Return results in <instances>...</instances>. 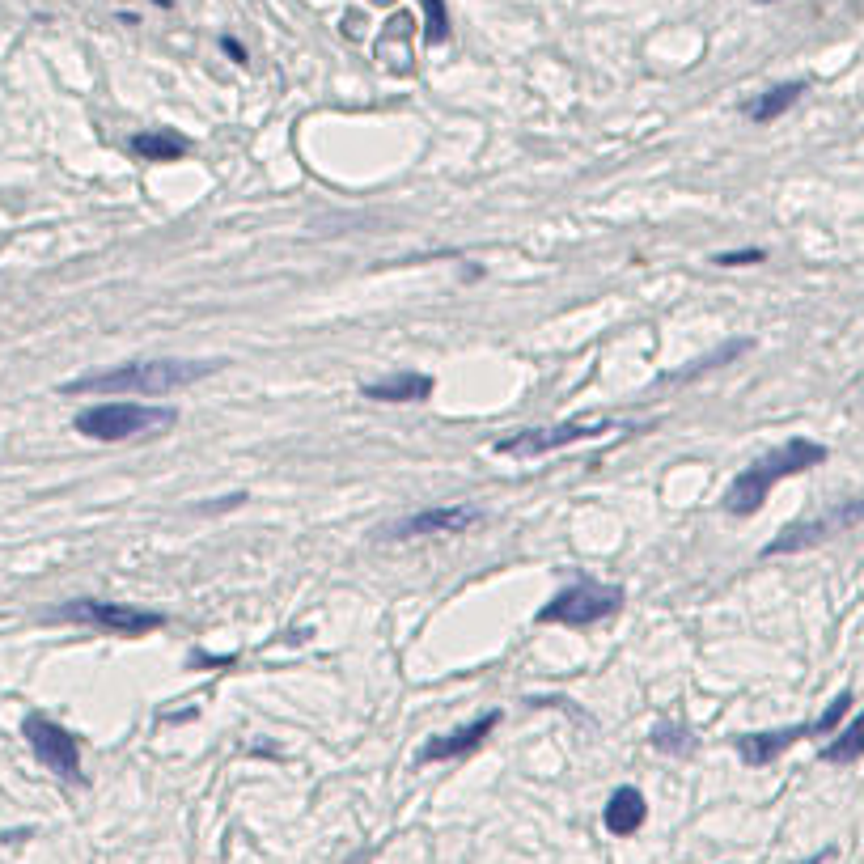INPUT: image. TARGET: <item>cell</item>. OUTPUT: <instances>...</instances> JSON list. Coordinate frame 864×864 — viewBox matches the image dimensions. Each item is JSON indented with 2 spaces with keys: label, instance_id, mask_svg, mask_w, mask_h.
Wrapping results in <instances>:
<instances>
[{
  "label": "cell",
  "instance_id": "obj_22",
  "mask_svg": "<svg viewBox=\"0 0 864 864\" xmlns=\"http://www.w3.org/2000/svg\"><path fill=\"white\" fill-rule=\"evenodd\" d=\"M221 51H225V56H233V64H246V60H250V56H246V47H242L238 39H229V34L221 39Z\"/></svg>",
  "mask_w": 864,
  "mask_h": 864
},
{
  "label": "cell",
  "instance_id": "obj_23",
  "mask_svg": "<svg viewBox=\"0 0 864 864\" xmlns=\"http://www.w3.org/2000/svg\"><path fill=\"white\" fill-rule=\"evenodd\" d=\"M835 856H839L835 848H826V852H818L814 860H805V864H835Z\"/></svg>",
  "mask_w": 864,
  "mask_h": 864
},
{
  "label": "cell",
  "instance_id": "obj_20",
  "mask_svg": "<svg viewBox=\"0 0 864 864\" xmlns=\"http://www.w3.org/2000/svg\"><path fill=\"white\" fill-rule=\"evenodd\" d=\"M848 708H852V691H839L831 704H826V712L814 720V733L818 737H831V733H839V720L848 716Z\"/></svg>",
  "mask_w": 864,
  "mask_h": 864
},
{
  "label": "cell",
  "instance_id": "obj_12",
  "mask_svg": "<svg viewBox=\"0 0 864 864\" xmlns=\"http://www.w3.org/2000/svg\"><path fill=\"white\" fill-rule=\"evenodd\" d=\"M432 390H437V382H432L428 373H390V377H377V382L360 386V399H373V403H424L432 399Z\"/></svg>",
  "mask_w": 864,
  "mask_h": 864
},
{
  "label": "cell",
  "instance_id": "obj_1",
  "mask_svg": "<svg viewBox=\"0 0 864 864\" xmlns=\"http://www.w3.org/2000/svg\"><path fill=\"white\" fill-rule=\"evenodd\" d=\"M221 360H128V365L85 373L64 382V394H174L204 382Z\"/></svg>",
  "mask_w": 864,
  "mask_h": 864
},
{
  "label": "cell",
  "instance_id": "obj_7",
  "mask_svg": "<svg viewBox=\"0 0 864 864\" xmlns=\"http://www.w3.org/2000/svg\"><path fill=\"white\" fill-rule=\"evenodd\" d=\"M856 526H864V496L843 500V504H835V509H826L818 517H805V521H792V526H784L763 547V560H771V555H788V551H805V547L822 543V538H835V534L856 530Z\"/></svg>",
  "mask_w": 864,
  "mask_h": 864
},
{
  "label": "cell",
  "instance_id": "obj_6",
  "mask_svg": "<svg viewBox=\"0 0 864 864\" xmlns=\"http://www.w3.org/2000/svg\"><path fill=\"white\" fill-rule=\"evenodd\" d=\"M22 737L30 742L34 759H39L51 776H60L68 784H85V771H81V742L72 737L60 720H51L43 712H26L22 720Z\"/></svg>",
  "mask_w": 864,
  "mask_h": 864
},
{
  "label": "cell",
  "instance_id": "obj_14",
  "mask_svg": "<svg viewBox=\"0 0 864 864\" xmlns=\"http://www.w3.org/2000/svg\"><path fill=\"white\" fill-rule=\"evenodd\" d=\"M805 81H780V85H771V89H763L759 98H750L746 106H742V115L750 119V123H776L780 115H788L792 106L801 102V94H805Z\"/></svg>",
  "mask_w": 864,
  "mask_h": 864
},
{
  "label": "cell",
  "instance_id": "obj_25",
  "mask_svg": "<svg viewBox=\"0 0 864 864\" xmlns=\"http://www.w3.org/2000/svg\"><path fill=\"white\" fill-rule=\"evenodd\" d=\"M759 5H780V0H759Z\"/></svg>",
  "mask_w": 864,
  "mask_h": 864
},
{
  "label": "cell",
  "instance_id": "obj_4",
  "mask_svg": "<svg viewBox=\"0 0 864 864\" xmlns=\"http://www.w3.org/2000/svg\"><path fill=\"white\" fill-rule=\"evenodd\" d=\"M51 619L60 623H85V627H98L106 636H149L157 627H166V615L157 610H140L128 602H102V598H77V602H64L60 610H51Z\"/></svg>",
  "mask_w": 864,
  "mask_h": 864
},
{
  "label": "cell",
  "instance_id": "obj_15",
  "mask_svg": "<svg viewBox=\"0 0 864 864\" xmlns=\"http://www.w3.org/2000/svg\"><path fill=\"white\" fill-rule=\"evenodd\" d=\"M128 144H132V153L140 161H178V157H187V149H191V140L183 132H174V128L136 132Z\"/></svg>",
  "mask_w": 864,
  "mask_h": 864
},
{
  "label": "cell",
  "instance_id": "obj_24",
  "mask_svg": "<svg viewBox=\"0 0 864 864\" xmlns=\"http://www.w3.org/2000/svg\"><path fill=\"white\" fill-rule=\"evenodd\" d=\"M153 5H157V9H174V0H153Z\"/></svg>",
  "mask_w": 864,
  "mask_h": 864
},
{
  "label": "cell",
  "instance_id": "obj_9",
  "mask_svg": "<svg viewBox=\"0 0 864 864\" xmlns=\"http://www.w3.org/2000/svg\"><path fill=\"white\" fill-rule=\"evenodd\" d=\"M483 521V509L475 504H437V509H420L394 526L382 530V538H428V534H462Z\"/></svg>",
  "mask_w": 864,
  "mask_h": 864
},
{
  "label": "cell",
  "instance_id": "obj_21",
  "mask_svg": "<svg viewBox=\"0 0 864 864\" xmlns=\"http://www.w3.org/2000/svg\"><path fill=\"white\" fill-rule=\"evenodd\" d=\"M763 259H767V250L750 246V250H725V255H716L712 263L716 267H754V263H763Z\"/></svg>",
  "mask_w": 864,
  "mask_h": 864
},
{
  "label": "cell",
  "instance_id": "obj_19",
  "mask_svg": "<svg viewBox=\"0 0 864 864\" xmlns=\"http://www.w3.org/2000/svg\"><path fill=\"white\" fill-rule=\"evenodd\" d=\"M653 746L661 750V754H691V733L682 729V725H657L653 729Z\"/></svg>",
  "mask_w": 864,
  "mask_h": 864
},
{
  "label": "cell",
  "instance_id": "obj_3",
  "mask_svg": "<svg viewBox=\"0 0 864 864\" xmlns=\"http://www.w3.org/2000/svg\"><path fill=\"white\" fill-rule=\"evenodd\" d=\"M178 424V411L170 407H144V403H94L72 416V428L89 441H136V437H149V432L161 428H174Z\"/></svg>",
  "mask_w": 864,
  "mask_h": 864
},
{
  "label": "cell",
  "instance_id": "obj_18",
  "mask_svg": "<svg viewBox=\"0 0 864 864\" xmlns=\"http://www.w3.org/2000/svg\"><path fill=\"white\" fill-rule=\"evenodd\" d=\"M424 9V39L428 43H445L449 39V9L445 0H420Z\"/></svg>",
  "mask_w": 864,
  "mask_h": 864
},
{
  "label": "cell",
  "instance_id": "obj_16",
  "mask_svg": "<svg viewBox=\"0 0 864 864\" xmlns=\"http://www.w3.org/2000/svg\"><path fill=\"white\" fill-rule=\"evenodd\" d=\"M864 759V712H856V720H848L839 733H831V742L822 746V763L831 767H848Z\"/></svg>",
  "mask_w": 864,
  "mask_h": 864
},
{
  "label": "cell",
  "instance_id": "obj_2",
  "mask_svg": "<svg viewBox=\"0 0 864 864\" xmlns=\"http://www.w3.org/2000/svg\"><path fill=\"white\" fill-rule=\"evenodd\" d=\"M826 458H831V449L818 445V441H809V437H792V441L776 445L771 454L754 458L746 471L729 483V492H725V513H733V517L759 513L763 500L771 496V488H776L780 479H792V475L814 471V466H822Z\"/></svg>",
  "mask_w": 864,
  "mask_h": 864
},
{
  "label": "cell",
  "instance_id": "obj_5",
  "mask_svg": "<svg viewBox=\"0 0 864 864\" xmlns=\"http://www.w3.org/2000/svg\"><path fill=\"white\" fill-rule=\"evenodd\" d=\"M623 606V589L619 585H602V581H576L560 589L555 598L538 610V623H555V627H593L610 615H619Z\"/></svg>",
  "mask_w": 864,
  "mask_h": 864
},
{
  "label": "cell",
  "instance_id": "obj_10",
  "mask_svg": "<svg viewBox=\"0 0 864 864\" xmlns=\"http://www.w3.org/2000/svg\"><path fill=\"white\" fill-rule=\"evenodd\" d=\"M496 725H500V712H483L479 720H471V725H458V729H449V733H441V737H432V742L420 750V763L466 759V754H475V750L496 733Z\"/></svg>",
  "mask_w": 864,
  "mask_h": 864
},
{
  "label": "cell",
  "instance_id": "obj_17",
  "mask_svg": "<svg viewBox=\"0 0 864 864\" xmlns=\"http://www.w3.org/2000/svg\"><path fill=\"white\" fill-rule=\"evenodd\" d=\"M742 352H750V339H729V344H720L716 352H708V356L691 360L687 369H678V373H665V382H691V377H699V373H712V369H720V365H725V360H737Z\"/></svg>",
  "mask_w": 864,
  "mask_h": 864
},
{
  "label": "cell",
  "instance_id": "obj_11",
  "mask_svg": "<svg viewBox=\"0 0 864 864\" xmlns=\"http://www.w3.org/2000/svg\"><path fill=\"white\" fill-rule=\"evenodd\" d=\"M801 737H818L814 720H805V725H788V729H767V733H742L737 737V754H742L746 767H767L771 759H780L788 746H797Z\"/></svg>",
  "mask_w": 864,
  "mask_h": 864
},
{
  "label": "cell",
  "instance_id": "obj_13",
  "mask_svg": "<svg viewBox=\"0 0 864 864\" xmlns=\"http://www.w3.org/2000/svg\"><path fill=\"white\" fill-rule=\"evenodd\" d=\"M644 818H648V805H644V797H640V788H632V784H623V788L610 792V801H606V809H602L606 831L619 835V839L636 835L640 826H644Z\"/></svg>",
  "mask_w": 864,
  "mask_h": 864
},
{
  "label": "cell",
  "instance_id": "obj_8",
  "mask_svg": "<svg viewBox=\"0 0 864 864\" xmlns=\"http://www.w3.org/2000/svg\"><path fill=\"white\" fill-rule=\"evenodd\" d=\"M615 424H585V420H568V424H547V428H517L504 441H496V454L504 458H538L551 454V449H568L576 441H598Z\"/></svg>",
  "mask_w": 864,
  "mask_h": 864
}]
</instances>
